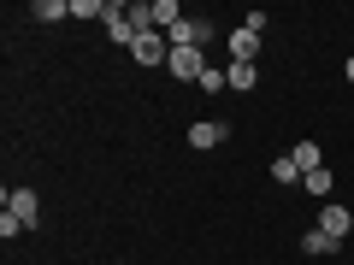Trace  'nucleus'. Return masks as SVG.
Returning <instances> with one entry per match:
<instances>
[{"label":"nucleus","instance_id":"nucleus-9","mask_svg":"<svg viewBox=\"0 0 354 265\" xmlns=\"http://www.w3.org/2000/svg\"><path fill=\"white\" fill-rule=\"evenodd\" d=\"M225 83L236 88V95H248V88H260V65H236V59H230L225 65Z\"/></svg>","mask_w":354,"mask_h":265},{"label":"nucleus","instance_id":"nucleus-8","mask_svg":"<svg viewBox=\"0 0 354 265\" xmlns=\"http://www.w3.org/2000/svg\"><path fill=\"white\" fill-rule=\"evenodd\" d=\"M130 59H136V65H160V71H165V59H171V41H165V36H142L136 48H130Z\"/></svg>","mask_w":354,"mask_h":265},{"label":"nucleus","instance_id":"nucleus-6","mask_svg":"<svg viewBox=\"0 0 354 265\" xmlns=\"http://www.w3.org/2000/svg\"><path fill=\"white\" fill-rule=\"evenodd\" d=\"M319 230H325L330 242H348L354 236V213L348 206H319Z\"/></svg>","mask_w":354,"mask_h":265},{"label":"nucleus","instance_id":"nucleus-16","mask_svg":"<svg viewBox=\"0 0 354 265\" xmlns=\"http://www.w3.org/2000/svg\"><path fill=\"white\" fill-rule=\"evenodd\" d=\"M225 71H218V65H207V71H201V95H225Z\"/></svg>","mask_w":354,"mask_h":265},{"label":"nucleus","instance_id":"nucleus-17","mask_svg":"<svg viewBox=\"0 0 354 265\" xmlns=\"http://www.w3.org/2000/svg\"><path fill=\"white\" fill-rule=\"evenodd\" d=\"M71 18H106V0H71Z\"/></svg>","mask_w":354,"mask_h":265},{"label":"nucleus","instance_id":"nucleus-1","mask_svg":"<svg viewBox=\"0 0 354 265\" xmlns=\"http://www.w3.org/2000/svg\"><path fill=\"white\" fill-rule=\"evenodd\" d=\"M213 36H218V30L207 24V18H177V24L165 30V41H171V48H207Z\"/></svg>","mask_w":354,"mask_h":265},{"label":"nucleus","instance_id":"nucleus-3","mask_svg":"<svg viewBox=\"0 0 354 265\" xmlns=\"http://www.w3.org/2000/svg\"><path fill=\"white\" fill-rule=\"evenodd\" d=\"M225 136H230V124H225V118H195V124H189V148H195V153L225 148Z\"/></svg>","mask_w":354,"mask_h":265},{"label":"nucleus","instance_id":"nucleus-18","mask_svg":"<svg viewBox=\"0 0 354 265\" xmlns=\"http://www.w3.org/2000/svg\"><path fill=\"white\" fill-rule=\"evenodd\" d=\"M0 236H6V242L24 236V218H18V213H0Z\"/></svg>","mask_w":354,"mask_h":265},{"label":"nucleus","instance_id":"nucleus-10","mask_svg":"<svg viewBox=\"0 0 354 265\" xmlns=\"http://www.w3.org/2000/svg\"><path fill=\"white\" fill-rule=\"evenodd\" d=\"M290 159L301 165V177H307V171H319V165H325V148H319V141L307 136V141H295V148H290Z\"/></svg>","mask_w":354,"mask_h":265},{"label":"nucleus","instance_id":"nucleus-2","mask_svg":"<svg viewBox=\"0 0 354 265\" xmlns=\"http://www.w3.org/2000/svg\"><path fill=\"white\" fill-rule=\"evenodd\" d=\"M101 24H106V41H118V48H136V41H142V30L130 24V6H118V0H106Z\"/></svg>","mask_w":354,"mask_h":265},{"label":"nucleus","instance_id":"nucleus-5","mask_svg":"<svg viewBox=\"0 0 354 265\" xmlns=\"http://www.w3.org/2000/svg\"><path fill=\"white\" fill-rule=\"evenodd\" d=\"M0 206L24 218V230H36V218H41V195L36 189H6V201H0Z\"/></svg>","mask_w":354,"mask_h":265},{"label":"nucleus","instance_id":"nucleus-12","mask_svg":"<svg viewBox=\"0 0 354 265\" xmlns=\"http://www.w3.org/2000/svg\"><path fill=\"white\" fill-rule=\"evenodd\" d=\"M301 189L313 195V201H330V189H337V177H330L325 165H319V171H307V177H301Z\"/></svg>","mask_w":354,"mask_h":265},{"label":"nucleus","instance_id":"nucleus-15","mask_svg":"<svg viewBox=\"0 0 354 265\" xmlns=\"http://www.w3.org/2000/svg\"><path fill=\"white\" fill-rule=\"evenodd\" d=\"M272 183H283V189H290V183H301V165H295L290 153H283V159H272Z\"/></svg>","mask_w":354,"mask_h":265},{"label":"nucleus","instance_id":"nucleus-7","mask_svg":"<svg viewBox=\"0 0 354 265\" xmlns=\"http://www.w3.org/2000/svg\"><path fill=\"white\" fill-rule=\"evenodd\" d=\"M225 48H230V59H236V65H254V59H260V36H254V30H230V36H225Z\"/></svg>","mask_w":354,"mask_h":265},{"label":"nucleus","instance_id":"nucleus-4","mask_svg":"<svg viewBox=\"0 0 354 265\" xmlns=\"http://www.w3.org/2000/svg\"><path fill=\"white\" fill-rule=\"evenodd\" d=\"M165 71H171L177 83H201L207 59H201V48H171V59H165Z\"/></svg>","mask_w":354,"mask_h":265},{"label":"nucleus","instance_id":"nucleus-19","mask_svg":"<svg viewBox=\"0 0 354 265\" xmlns=\"http://www.w3.org/2000/svg\"><path fill=\"white\" fill-rule=\"evenodd\" d=\"M342 77H348V88H354V53H348V59H342Z\"/></svg>","mask_w":354,"mask_h":265},{"label":"nucleus","instance_id":"nucleus-11","mask_svg":"<svg viewBox=\"0 0 354 265\" xmlns=\"http://www.w3.org/2000/svg\"><path fill=\"white\" fill-rule=\"evenodd\" d=\"M30 18H36V24H65V18H71V0H36Z\"/></svg>","mask_w":354,"mask_h":265},{"label":"nucleus","instance_id":"nucleus-14","mask_svg":"<svg viewBox=\"0 0 354 265\" xmlns=\"http://www.w3.org/2000/svg\"><path fill=\"white\" fill-rule=\"evenodd\" d=\"M177 18H183V6H177V0H153V30H160V36L177 24Z\"/></svg>","mask_w":354,"mask_h":265},{"label":"nucleus","instance_id":"nucleus-13","mask_svg":"<svg viewBox=\"0 0 354 265\" xmlns=\"http://www.w3.org/2000/svg\"><path fill=\"white\" fill-rule=\"evenodd\" d=\"M337 248H342V242H330L325 230H307V236H301V253H313V259H325V253H337Z\"/></svg>","mask_w":354,"mask_h":265}]
</instances>
